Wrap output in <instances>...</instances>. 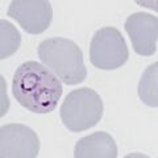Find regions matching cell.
I'll list each match as a JSON object with an SVG mask.
<instances>
[{"label":"cell","mask_w":158,"mask_h":158,"mask_svg":"<svg viewBox=\"0 0 158 158\" xmlns=\"http://www.w3.org/2000/svg\"><path fill=\"white\" fill-rule=\"evenodd\" d=\"M12 92L25 110L37 115L50 113L62 96V83L57 75L41 63L28 61L13 74Z\"/></svg>","instance_id":"1"},{"label":"cell","mask_w":158,"mask_h":158,"mask_svg":"<svg viewBox=\"0 0 158 158\" xmlns=\"http://www.w3.org/2000/svg\"><path fill=\"white\" fill-rule=\"evenodd\" d=\"M38 57L59 81L67 86L82 83L87 78L83 53L74 41L65 37L48 38L38 45Z\"/></svg>","instance_id":"2"},{"label":"cell","mask_w":158,"mask_h":158,"mask_svg":"<svg viewBox=\"0 0 158 158\" xmlns=\"http://www.w3.org/2000/svg\"><path fill=\"white\" fill-rule=\"evenodd\" d=\"M59 116L70 132H83L95 127L103 117V100L92 88L71 91L63 100Z\"/></svg>","instance_id":"3"},{"label":"cell","mask_w":158,"mask_h":158,"mask_svg":"<svg viewBox=\"0 0 158 158\" xmlns=\"http://www.w3.org/2000/svg\"><path fill=\"white\" fill-rule=\"evenodd\" d=\"M129 58L127 42L120 31L104 27L95 32L90 45V61L100 70H116Z\"/></svg>","instance_id":"4"},{"label":"cell","mask_w":158,"mask_h":158,"mask_svg":"<svg viewBox=\"0 0 158 158\" xmlns=\"http://www.w3.org/2000/svg\"><path fill=\"white\" fill-rule=\"evenodd\" d=\"M40 152V140L32 128L23 124H8L0 129V157L34 158Z\"/></svg>","instance_id":"5"},{"label":"cell","mask_w":158,"mask_h":158,"mask_svg":"<svg viewBox=\"0 0 158 158\" xmlns=\"http://www.w3.org/2000/svg\"><path fill=\"white\" fill-rule=\"evenodd\" d=\"M7 15L29 34H41L50 27L52 4L48 0H13Z\"/></svg>","instance_id":"6"},{"label":"cell","mask_w":158,"mask_h":158,"mask_svg":"<svg viewBox=\"0 0 158 158\" xmlns=\"http://www.w3.org/2000/svg\"><path fill=\"white\" fill-rule=\"evenodd\" d=\"M125 31L132 41V48L138 56L152 57L157 50L158 19L149 13L136 12L128 16Z\"/></svg>","instance_id":"7"},{"label":"cell","mask_w":158,"mask_h":158,"mask_svg":"<svg viewBox=\"0 0 158 158\" xmlns=\"http://www.w3.org/2000/svg\"><path fill=\"white\" fill-rule=\"evenodd\" d=\"M75 158H116L117 145L106 132H95L81 138L74 148Z\"/></svg>","instance_id":"8"},{"label":"cell","mask_w":158,"mask_h":158,"mask_svg":"<svg viewBox=\"0 0 158 158\" xmlns=\"http://www.w3.org/2000/svg\"><path fill=\"white\" fill-rule=\"evenodd\" d=\"M158 63L154 62L142 74L138 83V98L146 106L156 108L158 106Z\"/></svg>","instance_id":"9"},{"label":"cell","mask_w":158,"mask_h":158,"mask_svg":"<svg viewBox=\"0 0 158 158\" xmlns=\"http://www.w3.org/2000/svg\"><path fill=\"white\" fill-rule=\"evenodd\" d=\"M21 44V36L16 28L7 20H0V59L9 58Z\"/></svg>","instance_id":"10"}]
</instances>
